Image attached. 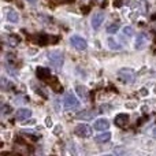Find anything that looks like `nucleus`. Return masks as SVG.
I'll return each instance as SVG.
<instances>
[{
  "mask_svg": "<svg viewBox=\"0 0 156 156\" xmlns=\"http://www.w3.org/2000/svg\"><path fill=\"white\" fill-rule=\"evenodd\" d=\"M63 104H65L66 110H78L81 107V103L77 100V97L73 93H66L65 100H63Z\"/></svg>",
  "mask_w": 156,
  "mask_h": 156,
  "instance_id": "1",
  "label": "nucleus"
},
{
  "mask_svg": "<svg viewBox=\"0 0 156 156\" xmlns=\"http://www.w3.org/2000/svg\"><path fill=\"white\" fill-rule=\"evenodd\" d=\"M48 58H49V62H51V65L55 66V69H56V70H60V69H62L63 60H65L62 52L52 51V52H49V54H48Z\"/></svg>",
  "mask_w": 156,
  "mask_h": 156,
  "instance_id": "2",
  "label": "nucleus"
},
{
  "mask_svg": "<svg viewBox=\"0 0 156 156\" xmlns=\"http://www.w3.org/2000/svg\"><path fill=\"white\" fill-rule=\"evenodd\" d=\"M118 77L125 83H133L136 81V74L132 69H121L118 71Z\"/></svg>",
  "mask_w": 156,
  "mask_h": 156,
  "instance_id": "3",
  "label": "nucleus"
},
{
  "mask_svg": "<svg viewBox=\"0 0 156 156\" xmlns=\"http://www.w3.org/2000/svg\"><path fill=\"white\" fill-rule=\"evenodd\" d=\"M74 133L78 136V137H90L92 136V127L89 126V125H85V123H81L78 125L76 127V130H74Z\"/></svg>",
  "mask_w": 156,
  "mask_h": 156,
  "instance_id": "4",
  "label": "nucleus"
},
{
  "mask_svg": "<svg viewBox=\"0 0 156 156\" xmlns=\"http://www.w3.org/2000/svg\"><path fill=\"white\" fill-rule=\"evenodd\" d=\"M70 43L74 48L78 49V51H83V49H86V47H88L86 41L83 40L82 37H80V36H73V37L70 38Z\"/></svg>",
  "mask_w": 156,
  "mask_h": 156,
  "instance_id": "5",
  "label": "nucleus"
},
{
  "mask_svg": "<svg viewBox=\"0 0 156 156\" xmlns=\"http://www.w3.org/2000/svg\"><path fill=\"white\" fill-rule=\"evenodd\" d=\"M93 127L97 130V132H104V130H107L108 127H110V121L105 119V118L96 119V121H94Z\"/></svg>",
  "mask_w": 156,
  "mask_h": 156,
  "instance_id": "6",
  "label": "nucleus"
},
{
  "mask_svg": "<svg viewBox=\"0 0 156 156\" xmlns=\"http://www.w3.org/2000/svg\"><path fill=\"white\" fill-rule=\"evenodd\" d=\"M103 22H104V14L103 12L93 14V16H92V27H93L94 30L99 29V27L101 26Z\"/></svg>",
  "mask_w": 156,
  "mask_h": 156,
  "instance_id": "7",
  "label": "nucleus"
},
{
  "mask_svg": "<svg viewBox=\"0 0 156 156\" xmlns=\"http://www.w3.org/2000/svg\"><path fill=\"white\" fill-rule=\"evenodd\" d=\"M115 125L119 127H126L127 123H129V115L127 114H119V115L115 116Z\"/></svg>",
  "mask_w": 156,
  "mask_h": 156,
  "instance_id": "8",
  "label": "nucleus"
},
{
  "mask_svg": "<svg viewBox=\"0 0 156 156\" xmlns=\"http://www.w3.org/2000/svg\"><path fill=\"white\" fill-rule=\"evenodd\" d=\"M15 116L19 121H26V119H29L30 116H32V111H30L29 108H19L15 112Z\"/></svg>",
  "mask_w": 156,
  "mask_h": 156,
  "instance_id": "9",
  "label": "nucleus"
},
{
  "mask_svg": "<svg viewBox=\"0 0 156 156\" xmlns=\"http://www.w3.org/2000/svg\"><path fill=\"white\" fill-rule=\"evenodd\" d=\"M97 111L96 110H90V111H82L81 114H78L77 115V119H82V121H89V119L94 118V116L97 115Z\"/></svg>",
  "mask_w": 156,
  "mask_h": 156,
  "instance_id": "10",
  "label": "nucleus"
},
{
  "mask_svg": "<svg viewBox=\"0 0 156 156\" xmlns=\"http://www.w3.org/2000/svg\"><path fill=\"white\" fill-rule=\"evenodd\" d=\"M36 76H37L38 80H48V78H51V71H49V69L45 67H37Z\"/></svg>",
  "mask_w": 156,
  "mask_h": 156,
  "instance_id": "11",
  "label": "nucleus"
},
{
  "mask_svg": "<svg viewBox=\"0 0 156 156\" xmlns=\"http://www.w3.org/2000/svg\"><path fill=\"white\" fill-rule=\"evenodd\" d=\"M145 43H147V34H144V33H140V34L137 36V40H136V48H137V49L144 48Z\"/></svg>",
  "mask_w": 156,
  "mask_h": 156,
  "instance_id": "12",
  "label": "nucleus"
},
{
  "mask_svg": "<svg viewBox=\"0 0 156 156\" xmlns=\"http://www.w3.org/2000/svg\"><path fill=\"white\" fill-rule=\"evenodd\" d=\"M111 140V133L110 132H104L101 134H97L96 136V141L97 143H107V141Z\"/></svg>",
  "mask_w": 156,
  "mask_h": 156,
  "instance_id": "13",
  "label": "nucleus"
},
{
  "mask_svg": "<svg viewBox=\"0 0 156 156\" xmlns=\"http://www.w3.org/2000/svg\"><path fill=\"white\" fill-rule=\"evenodd\" d=\"M34 41L37 44H40V45H43V44H48L49 41V36H47V34H37L34 37Z\"/></svg>",
  "mask_w": 156,
  "mask_h": 156,
  "instance_id": "14",
  "label": "nucleus"
},
{
  "mask_svg": "<svg viewBox=\"0 0 156 156\" xmlns=\"http://www.w3.org/2000/svg\"><path fill=\"white\" fill-rule=\"evenodd\" d=\"M76 90H77V93L81 96V99H83L85 100L86 97H88V90H86L83 86H81V85H77L76 86Z\"/></svg>",
  "mask_w": 156,
  "mask_h": 156,
  "instance_id": "15",
  "label": "nucleus"
},
{
  "mask_svg": "<svg viewBox=\"0 0 156 156\" xmlns=\"http://www.w3.org/2000/svg\"><path fill=\"white\" fill-rule=\"evenodd\" d=\"M7 18H8V21L14 22V23L19 21V15H18V12H16V11H10V12H8V15H7Z\"/></svg>",
  "mask_w": 156,
  "mask_h": 156,
  "instance_id": "16",
  "label": "nucleus"
},
{
  "mask_svg": "<svg viewBox=\"0 0 156 156\" xmlns=\"http://www.w3.org/2000/svg\"><path fill=\"white\" fill-rule=\"evenodd\" d=\"M108 45H110L111 49H115V51H118V49H121L122 47L119 45V44H116L115 41H114V38H108Z\"/></svg>",
  "mask_w": 156,
  "mask_h": 156,
  "instance_id": "17",
  "label": "nucleus"
},
{
  "mask_svg": "<svg viewBox=\"0 0 156 156\" xmlns=\"http://www.w3.org/2000/svg\"><path fill=\"white\" fill-rule=\"evenodd\" d=\"M118 30H119V25H118V23H112V25H110V26L107 27V32H108V33H111V34L116 33Z\"/></svg>",
  "mask_w": 156,
  "mask_h": 156,
  "instance_id": "18",
  "label": "nucleus"
},
{
  "mask_svg": "<svg viewBox=\"0 0 156 156\" xmlns=\"http://www.w3.org/2000/svg\"><path fill=\"white\" fill-rule=\"evenodd\" d=\"M19 43V38L16 37V34H11L10 36V44L11 45H16Z\"/></svg>",
  "mask_w": 156,
  "mask_h": 156,
  "instance_id": "19",
  "label": "nucleus"
},
{
  "mask_svg": "<svg viewBox=\"0 0 156 156\" xmlns=\"http://www.w3.org/2000/svg\"><path fill=\"white\" fill-rule=\"evenodd\" d=\"M123 33H125V34H126V36H132L133 33H134V30H133V27L126 26V27H125V29H123Z\"/></svg>",
  "mask_w": 156,
  "mask_h": 156,
  "instance_id": "20",
  "label": "nucleus"
},
{
  "mask_svg": "<svg viewBox=\"0 0 156 156\" xmlns=\"http://www.w3.org/2000/svg\"><path fill=\"white\" fill-rule=\"evenodd\" d=\"M47 126H52V122H51V118H47Z\"/></svg>",
  "mask_w": 156,
  "mask_h": 156,
  "instance_id": "21",
  "label": "nucleus"
},
{
  "mask_svg": "<svg viewBox=\"0 0 156 156\" xmlns=\"http://www.w3.org/2000/svg\"><path fill=\"white\" fill-rule=\"evenodd\" d=\"M60 130H62V129H60V126H56V129H55L54 132L55 133H60Z\"/></svg>",
  "mask_w": 156,
  "mask_h": 156,
  "instance_id": "22",
  "label": "nucleus"
},
{
  "mask_svg": "<svg viewBox=\"0 0 156 156\" xmlns=\"http://www.w3.org/2000/svg\"><path fill=\"white\" fill-rule=\"evenodd\" d=\"M147 93H148V92H147V89H141V94H144V96H145Z\"/></svg>",
  "mask_w": 156,
  "mask_h": 156,
  "instance_id": "23",
  "label": "nucleus"
},
{
  "mask_svg": "<svg viewBox=\"0 0 156 156\" xmlns=\"http://www.w3.org/2000/svg\"><path fill=\"white\" fill-rule=\"evenodd\" d=\"M27 2H29V3H32V4H33V3H36V2H37V0H27Z\"/></svg>",
  "mask_w": 156,
  "mask_h": 156,
  "instance_id": "24",
  "label": "nucleus"
},
{
  "mask_svg": "<svg viewBox=\"0 0 156 156\" xmlns=\"http://www.w3.org/2000/svg\"><path fill=\"white\" fill-rule=\"evenodd\" d=\"M154 134L156 136V127H155V129H154Z\"/></svg>",
  "mask_w": 156,
  "mask_h": 156,
  "instance_id": "25",
  "label": "nucleus"
}]
</instances>
